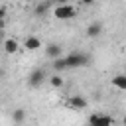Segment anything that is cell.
Listing matches in <instances>:
<instances>
[{
  "label": "cell",
  "instance_id": "1",
  "mask_svg": "<svg viewBox=\"0 0 126 126\" xmlns=\"http://www.w3.org/2000/svg\"><path fill=\"white\" fill-rule=\"evenodd\" d=\"M65 61H67V69H79L91 65V55L85 51H71L65 55Z\"/></svg>",
  "mask_w": 126,
  "mask_h": 126
},
{
  "label": "cell",
  "instance_id": "2",
  "mask_svg": "<svg viewBox=\"0 0 126 126\" xmlns=\"http://www.w3.org/2000/svg\"><path fill=\"white\" fill-rule=\"evenodd\" d=\"M47 73H45V69H41V67H37V69H33V71H30L28 73V77H26V83H28V87L30 89H39L43 83H47Z\"/></svg>",
  "mask_w": 126,
  "mask_h": 126
},
{
  "label": "cell",
  "instance_id": "3",
  "mask_svg": "<svg viewBox=\"0 0 126 126\" xmlns=\"http://www.w3.org/2000/svg\"><path fill=\"white\" fill-rule=\"evenodd\" d=\"M63 104H65L67 108H71V110H85V108L89 106V100H87L83 94H71V96L65 98Z\"/></svg>",
  "mask_w": 126,
  "mask_h": 126
},
{
  "label": "cell",
  "instance_id": "4",
  "mask_svg": "<svg viewBox=\"0 0 126 126\" xmlns=\"http://www.w3.org/2000/svg\"><path fill=\"white\" fill-rule=\"evenodd\" d=\"M53 14H55L57 20H71V18L77 16V8L71 6V4H57Z\"/></svg>",
  "mask_w": 126,
  "mask_h": 126
},
{
  "label": "cell",
  "instance_id": "5",
  "mask_svg": "<svg viewBox=\"0 0 126 126\" xmlns=\"http://www.w3.org/2000/svg\"><path fill=\"white\" fill-rule=\"evenodd\" d=\"M114 118L104 114V112H93L89 116V126H112Z\"/></svg>",
  "mask_w": 126,
  "mask_h": 126
},
{
  "label": "cell",
  "instance_id": "6",
  "mask_svg": "<svg viewBox=\"0 0 126 126\" xmlns=\"http://www.w3.org/2000/svg\"><path fill=\"white\" fill-rule=\"evenodd\" d=\"M45 57H49V59H59V57H63V45L61 43H47L45 45Z\"/></svg>",
  "mask_w": 126,
  "mask_h": 126
},
{
  "label": "cell",
  "instance_id": "7",
  "mask_svg": "<svg viewBox=\"0 0 126 126\" xmlns=\"http://www.w3.org/2000/svg\"><path fill=\"white\" fill-rule=\"evenodd\" d=\"M102 32H104V28H102V24H100V22H91V24L87 26V30H85L87 37H91V39L100 37V35H102Z\"/></svg>",
  "mask_w": 126,
  "mask_h": 126
},
{
  "label": "cell",
  "instance_id": "8",
  "mask_svg": "<svg viewBox=\"0 0 126 126\" xmlns=\"http://www.w3.org/2000/svg\"><path fill=\"white\" fill-rule=\"evenodd\" d=\"M2 47H4V51H6L8 55H14V53H18V49H20V43H18V39H14V37H8V39H4Z\"/></svg>",
  "mask_w": 126,
  "mask_h": 126
},
{
  "label": "cell",
  "instance_id": "9",
  "mask_svg": "<svg viewBox=\"0 0 126 126\" xmlns=\"http://www.w3.org/2000/svg\"><path fill=\"white\" fill-rule=\"evenodd\" d=\"M110 85L118 91H126V75L124 73H118V75H112L110 77Z\"/></svg>",
  "mask_w": 126,
  "mask_h": 126
},
{
  "label": "cell",
  "instance_id": "10",
  "mask_svg": "<svg viewBox=\"0 0 126 126\" xmlns=\"http://www.w3.org/2000/svg\"><path fill=\"white\" fill-rule=\"evenodd\" d=\"M24 47H26L28 51H35V49L41 47V41H39L37 35H28V37L24 39Z\"/></svg>",
  "mask_w": 126,
  "mask_h": 126
},
{
  "label": "cell",
  "instance_id": "11",
  "mask_svg": "<svg viewBox=\"0 0 126 126\" xmlns=\"http://www.w3.org/2000/svg\"><path fill=\"white\" fill-rule=\"evenodd\" d=\"M51 2H37L35 6H33V14L37 16V18H41V16H45L49 10H51Z\"/></svg>",
  "mask_w": 126,
  "mask_h": 126
},
{
  "label": "cell",
  "instance_id": "12",
  "mask_svg": "<svg viewBox=\"0 0 126 126\" xmlns=\"http://www.w3.org/2000/svg\"><path fill=\"white\" fill-rule=\"evenodd\" d=\"M10 118H12V122L18 126V124H22V122L26 120V110L18 106V108H14V110L10 112Z\"/></svg>",
  "mask_w": 126,
  "mask_h": 126
},
{
  "label": "cell",
  "instance_id": "13",
  "mask_svg": "<svg viewBox=\"0 0 126 126\" xmlns=\"http://www.w3.org/2000/svg\"><path fill=\"white\" fill-rule=\"evenodd\" d=\"M47 83H49L53 89H63V87H65V79L61 77V73H53V75L47 79Z\"/></svg>",
  "mask_w": 126,
  "mask_h": 126
},
{
  "label": "cell",
  "instance_id": "14",
  "mask_svg": "<svg viewBox=\"0 0 126 126\" xmlns=\"http://www.w3.org/2000/svg\"><path fill=\"white\" fill-rule=\"evenodd\" d=\"M51 69H53L55 73L67 71V61H65V55H63V57H59V59H55V61L51 63Z\"/></svg>",
  "mask_w": 126,
  "mask_h": 126
},
{
  "label": "cell",
  "instance_id": "15",
  "mask_svg": "<svg viewBox=\"0 0 126 126\" xmlns=\"http://www.w3.org/2000/svg\"><path fill=\"white\" fill-rule=\"evenodd\" d=\"M122 126H126V116H124V118H122Z\"/></svg>",
  "mask_w": 126,
  "mask_h": 126
},
{
  "label": "cell",
  "instance_id": "16",
  "mask_svg": "<svg viewBox=\"0 0 126 126\" xmlns=\"http://www.w3.org/2000/svg\"><path fill=\"white\" fill-rule=\"evenodd\" d=\"M124 75H126V69H124Z\"/></svg>",
  "mask_w": 126,
  "mask_h": 126
}]
</instances>
